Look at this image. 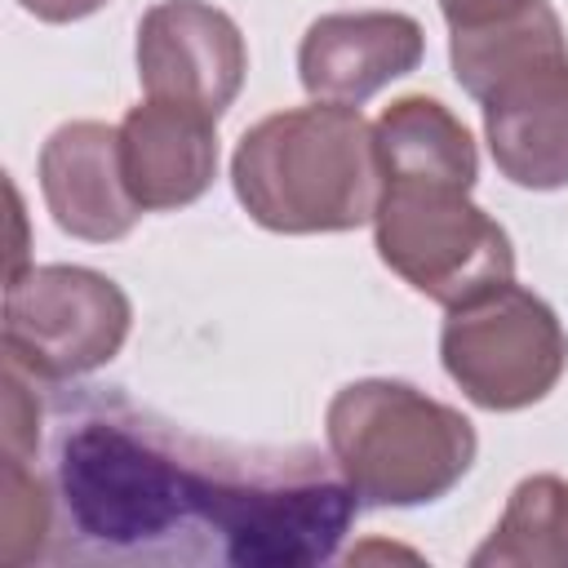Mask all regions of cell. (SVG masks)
<instances>
[{
    "mask_svg": "<svg viewBox=\"0 0 568 568\" xmlns=\"http://www.w3.org/2000/svg\"><path fill=\"white\" fill-rule=\"evenodd\" d=\"M266 462V444L200 439L124 395H89L53 448L67 541L120 564H235Z\"/></svg>",
    "mask_w": 568,
    "mask_h": 568,
    "instance_id": "6da1fadb",
    "label": "cell"
},
{
    "mask_svg": "<svg viewBox=\"0 0 568 568\" xmlns=\"http://www.w3.org/2000/svg\"><path fill=\"white\" fill-rule=\"evenodd\" d=\"M382 191L373 209L377 257L422 297L457 306L515 280V244L470 191L479 155L470 129L426 93L395 98L377 124Z\"/></svg>",
    "mask_w": 568,
    "mask_h": 568,
    "instance_id": "7a4b0ae2",
    "label": "cell"
},
{
    "mask_svg": "<svg viewBox=\"0 0 568 568\" xmlns=\"http://www.w3.org/2000/svg\"><path fill=\"white\" fill-rule=\"evenodd\" d=\"M231 186L244 213L275 235H328L373 222L382 164L359 106H288L235 142Z\"/></svg>",
    "mask_w": 568,
    "mask_h": 568,
    "instance_id": "3957f363",
    "label": "cell"
},
{
    "mask_svg": "<svg viewBox=\"0 0 568 568\" xmlns=\"http://www.w3.org/2000/svg\"><path fill=\"white\" fill-rule=\"evenodd\" d=\"M457 84L484 111V138L506 182L524 191L568 186V36L550 0L448 36Z\"/></svg>",
    "mask_w": 568,
    "mask_h": 568,
    "instance_id": "277c9868",
    "label": "cell"
},
{
    "mask_svg": "<svg viewBox=\"0 0 568 568\" xmlns=\"http://www.w3.org/2000/svg\"><path fill=\"white\" fill-rule=\"evenodd\" d=\"M324 435L364 506H426L462 484L475 426L453 404L390 377H364L328 399Z\"/></svg>",
    "mask_w": 568,
    "mask_h": 568,
    "instance_id": "5b68a950",
    "label": "cell"
},
{
    "mask_svg": "<svg viewBox=\"0 0 568 568\" xmlns=\"http://www.w3.org/2000/svg\"><path fill=\"white\" fill-rule=\"evenodd\" d=\"M439 359L470 404L515 413L555 390L568 368V333L532 288L506 280L448 306Z\"/></svg>",
    "mask_w": 568,
    "mask_h": 568,
    "instance_id": "8992f818",
    "label": "cell"
},
{
    "mask_svg": "<svg viewBox=\"0 0 568 568\" xmlns=\"http://www.w3.org/2000/svg\"><path fill=\"white\" fill-rule=\"evenodd\" d=\"M129 324L124 288L89 266H22L4 284V359L36 382H67L111 364Z\"/></svg>",
    "mask_w": 568,
    "mask_h": 568,
    "instance_id": "52a82bcc",
    "label": "cell"
},
{
    "mask_svg": "<svg viewBox=\"0 0 568 568\" xmlns=\"http://www.w3.org/2000/svg\"><path fill=\"white\" fill-rule=\"evenodd\" d=\"M248 71V49L231 13L209 0H160L138 22V84L146 98L222 115Z\"/></svg>",
    "mask_w": 568,
    "mask_h": 568,
    "instance_id": "ba28073f",
    "label": "cell"
},
{
    "mask_svg": "<svg viewBox=\"0 0 568 568\" xmlns=\"http://www.w3.org/2000/svg\"><path fill=\"white\" fill-rule=\"evenodd\" d=\"M426 53L422 22L395 9L324 13L297 44V75L315 102L359 106L390 80L417 71Z\"/></svg>",
    "mask_w": 568,
    "mask_h": 568,
    "instance_id": "9c48e42d",
    "label": "cell"
},
{
    "mask_svg": "<svg viewBox=\"0 0 568 568\" xmlns=\"http://www.w3.org/2000/svg\"><path fill=\"white\" fill-rule=\"evenodd\" d=\"M40 195L58 231L89 244L124 240L142 217L120 169V129L102 120H71L49 133L40 146Z\"/></svg>",
    "mask_w": 568,
    "mask_h": 568,
    "instance_id": "30bf717a",
    "label": "cell"
},
{
    "mask_svg": "<svg viewBox=\"0 0 568 568\" xmlns=\"http://www.w3.org/2000/svg\"><path fill=\"white\" fill-rule=\"evenodd\" d=\"M120 169L142 213L195 204L217 173V115L146 98L120 120Z\"/></svg>",
    "mask_w": 568,
    "mask_h": 568,
    "instance_id": "8fae6325",
    "label": "cell"
},
{
    "mask_svg": "<svg viewBox=\"0 0 568 568\" xmlns=\"http://www.w3.org/2000/svg\"><path fill=\"white\" fill-rule=\"evenodd\" d=\"M475 568H568V484L559 475H528L510 488L488 541L470 555Z\"/></svg>",
    "mask_w": 568,
    "mask_h": 568,
    "instance_id": "7c38bea8",
    "label": "cell"
},
{
    "mask_svg": "<svg viewBox=\"0 0 568 568\" xmlns=\"http://www.w3.org/2000/svg\"><path fill=\"white\" fill-rule=\"evenodd\" d=\"M53 532V497L31 457L4 453V479H0V564L18 568L44 555Z\"/></svg>",
    "mask_w": 568,
    "mask_h": 568,
    "instance_id": "4fadbf2b",
    "label": "cell"
},
{
    "mask_svg": "<svg viewBox=\"0 0 568 568\" xmlns=\"http://www.w3.org/2000/svg\"><path fill=\"white\" fill-rule=\"evenodd\" d=\"M528 4H537V0H439V13L453 36V31H479V27L506 22V18L524 13Z\"/></svg>",
    "mask_w": 568,
    "mask_h": 568,
    "instance_id": "5bb4252c",
    "label": "cell"
},
{
    "mask_svg": "<svg viewBox=\"0 0 568 568\" xmlns=\"http://www.w3.org/2000/svg\"><path fill=\"white\" fill-rule=\"evenodd\" d=\"M18 4L40 22H75V18L98 13L106 0H18Z\"/></svg>",
    "mask_w": 568,
    "mask_h": 568,
    "instance_id": "9a60e30c",
    "label": "cell"
}]
</instances>
